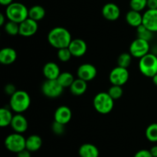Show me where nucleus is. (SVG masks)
Returning a JSON list of instances; mask_svg holds the SVG:
<instances>
[{
  "mask_svg": "<svg viewBox=\"0 0 157 157\" xmlns=\"http://www.w3.org/2000/svg\"><path fill=\"white\" fill-rule=\"evenodd\" d=\"M72 117V112L67 106H60L56 109L54 114L55 121L66 125L71 121Z\"/></svg>",
  "mask_w": 157,
  "mask_h": 157,
  "instance_id": "nucleus-15",
  "label": "nucleus"
},
{
  "mask_svg": "<svg viewBox=\"0 0 157 157\" xmlns=\"http://www.w3.org/2000/svg\"><path fill=\"white\" fill-rule=\"evenodd\" d=\"M136 29H137L136 30H137L138 38H142V39H144L148 41H150L152 39L153 36V32L147 29L144 25H140Z\"/></svg>",
  "mask_w": 157,
  "mask_h": 157,
  "instance_id": "nucleus-29",
  "label": "nucleus"
},
{
  "mask_svg": "<svg viewBox=\"0 0 157 157\" xmlns=\"http://www.w3.org/2000/svg\"><path fill=\"white\" fill-rule=\"evenodd\" d=\"M148 9H157V0H147Z\"/></svg>",
  "mask_w": 157,
  "mask_h": 157,
  "instance_id": "nucleus-36",
  "label": "nucleus"
},
{
  "mask_svg": "<svg viewBox=\"0 0 157 157\" xmlns=\"http://www.w3.org/2000/svg\"><path fill=\"white\" fill-rule=\"evenodd\" d=\"M130 74L127 68L117 66L110 71L109 80L113 85L123 86L128 81Z\"/></svg>",
  "mask_w": 157,
  "mask_h": 157,
  "instance_id": "nucleus-9",
  "label": "nucleus"
},
{
  "mask_svg": "<svg viewBox=\"0 0 157 157\" xmlns=\"http://www.w3.org/2000/svg\"><path fill=\"white\" fill-rule=\"evenodd\" d=\"M150 48V43L148 41L137 38L130 44V53L134 58H141L149 53Z\"/></svg>",
  "mask_w": 157,
  "mask_h": 157,
  "instance_id": "nucleus-8",
  "label": "nucleus"
},
{
  "mask_svg": "<svg viewBox=\"0 0 157 157\" xmlns=\"http://www.w3.org/2000/svg\"><path fill=\"white\" fill-rule=\"evenodd\" d=\"M17 53L12 48H4L0 51V62L5 65H9L15 61Z\"/></svg>",
  "mask_w": 157,
  "mask_h": 157,
  "instance_id": "nucleus-18",
  "label": "nucleus"
},
{
  "mask_svg": "<svg viewBox=\"0 0 157 157\" xmlns=\"http://www.w3.org/2000/svg\"><path fill=\"white\" fill-rule=\"evenodd\" d=\"M31 153L29 150H28L27 149H25V150H21V152L17 153V157H32L31 156Z\"/></svg>",
  "mask_w": 157,
  "mask_h": 157,
  "instance_id": "nucleus-37",
  "label": "nucleus"
},
{
  "mask_svg": "<svg viewBox=\"0 0 157 157\" xmlns=\"http://www.w3.org/2000/svg\"><path fill=\"white\" fill-rule=\"evenodd\" d=\"M146 137L152 143L157 142V124L154 123L147 127L146 130Z\"/></svg>",
  "mask_w": 157,
  "mask_h": 157,
  "instance_id": "nucleus-28",
  "label": "nucleus"
},
{
  "mask_svg": "<svg viewBox=\"0 0 157 157\" xmlns=\"http://www.w3.org/2000/svg\"><path fill=\"white\" fill-rule=\"evenodd\" d=\"M6 16L10 21L20 24L29 18V9L21 2H12L6 6Z\"/></svg>",
  "mask_w": 157,
  "mask_h": 157,
  "instance_id": "nucleus-3",
  "label": "nucleus"
},
{
  "mask_svg": "<svg viewBox=\"0 0 157 157\" xmlns=\"http://www.w3.org/2000/svg\"><path fill=\"white\" fill-rule=\"evenodd\" d=\"M132 55L130 52H124L121 54L117 58V66L128 68L132 61Z\"/></svg>",
  "mask_w": 157,
  "mask_h": 157,
  "instance_id": "nucleus-26",
  "label": "nucleus"
},
{
  "mask_svg": "<svg viewBox=\"0 0 157 157\" xmlns=\"http://www.w3.org/2000/svg\"><path fill=\"white\" fill-rule=\"evenodd\" d=\"M5 92H6V94H7L8 95H10V96H12L13 94H15V92L17 91L16 88H15V85L12 84H6V86H5Z\"/></svg>",
  "mask_w": 157,
  "mask_h": 157,
  "instance_id": "nucleus-34",
  "label": "nucleus"
},
{
  "mask_svg": "<svg viewBox=\"0 0 157 157\" xmlns=\"http://www.w3.org/2000/svg\"><path fill=\"white\" fill-rule=\"evenodd\" d=\"M133 157H153L152 156L150 150H140L135 153Z\"/></svg>",
  "mask_w": 157,
  "mask_h": 157,
  "instance_id": "nucleus-35",
  "label": "nucleus"
},
{
  "mask_svg": "<svg viewBox=\"0 0 157 157\" xmlns=\"http://www.w3.org/2000/svg\"><path fill=\"white\" fill-rule=\"evenodd\" d=\"M42 146V139L38 135H31L26 138V149L30 152H36Z\"/></svg>",
  "mask_w": 157,
  "mask_h": 157,
  "instance_id": "nucleus-22",
  "label": "nucleus"
},
{
  "mask_svg": "<svg viewBox=\"0 0 157 157\" xmlns=\"http://www.w3.org/2000/svg\"><path fill=\"white\" fill-rule=\"evenodd\" d=\"M38 29V21L28 18L19 24V35L23 37H31L36 33Z\"/></svg>",
  "mask_w": 157,
  "mask_h": 157,
  "instance_id": "nucleus-11",
  "label": "nucleus"
},
{
  "mask_svg": "<svg viewBox=\"0 0 157 157\" xmlns=\"http://www.w3.org/2000/svg\"><path fill=\"white\" fill-rule=\"evenodd\" d=\"M42 72L46 79L48 80L58 79V76L61 74L60 67H58L56 63L52 62V61L48 62L44 64L43 67Z\"/></svg>",
  "mask_w": 157,
  "mask_h": 157,
  "instance_id": "nucleus-17",
  "label": "nucleus"
},
{
  "mask_svg": "<svg viewBox=\"0 0 157 157\" xmlns=\"http://www.w3.org/2000/svg\"><path fill=\"white\" fill-rule=\"evenodd\" d=\"M14 115L9 109L2 108L0 109V126L2 127H6L11 125Z\"/></svg>",
  "mask_w": 157,
  "mask_h": 157,
  "instance_id": "nucleus-24",
  "label": "nucleus"
},
{
  "mask_svg": "<svg viewBox=\"0 0 157 157\" xmlns=\"http://www.w3.org/2000/svg\"><path fill=\"white\" fill-rule=\"evenodd\" d=\"M70 88L71 93L75 96H81L84 94L87 89V81L81 79V78H77L74 81L72 84L71 85Z\"/></svg>",
  "mask_w": 157,
  "mask_h": 157,
  "instance_id": "nucleus-20",
  "label": "nucleus"
},
{
  "mask_svg": "<svg viewBox=\"0 0 157 157\" xmlns=\"http://www.w3.org/2000/svg\"><path fill=\"white\" fill-rule=\"evenodd\" d=\"M130 6L132 10L141 12L147 7V0H130Z\"/></svg>",
  "mask_w": 157,
  "mask_h": 157,
  "instance_id": "nucleus-31",
  "label": "nucleus"
},
{
  "mask_svg": "<svg viewBox=\"0 0 157 157\" xmlns=\"http://www.w3.org/2000/svg\"><path fill=\"white\" fill-rule=\"evenodd\" d=\"M64 91V87L60 84L58 80H48L41 85V92L45 97L48 98H57L61 96Z\"/></svg>",
  "mask_w": 157,
  "mask_h": 157,
  "instance_id": "nucleus-7",
  "label": "nucleus"
},
{
  "mask_svg": "<svg viewBox=\"0 0 157 157\" xmlns=\"http://www.w3.org/2000/svg\"><path fill=\"white\" fill-rule=\"evenodd\" d=\"M107 93L113 100H118L124 94V90L122 88V86L112 84L111 87L108 89Z\"/></svg>",
  "mask_w": 157,
  "mask_h": 157,
  "instance_id": "nucleus-30",
  "label": "nucleus"
},
{
  "mask_svg": "<svg viewBox=\"0 0 157 157\" xmlns=\"http://www.w3.org/2000/svg\"><path fill=\"white\" fill-rule=\"evenodd\" d=\"M80 157H99L100 152L98 147L92 144H84L78 150Z\"/></svg>",
  "mask_w": 157,
  "mask_h": 157,
  "instance_id": "nucleus-19",
  "label": "nucleus"
},
{
  "mask_svg": "<svg viewBox=\"0 0 157 157\" xmlns=\"http://www.w3.org/2000/svg\"><path fill=\"white\" fill-rule=\"evenodd\" d=\"M150 151L153 157H157V145L153 146V147H151Z\"/></svg>",
  "mask_w": 157,
  "mask_h": 157,
  "instance_id": "nucleus-38",
  "label": "nucleus"
},
{
  "mask_svg": "<svg viewBox=\"0 0 157 157\" xmlns=\"http://www.w3.org/2000/svg\"><path fill=\"white\" fill-rule=\"evenodd\" d=\"M68 48L72 56L79 58V57L85 55L87 50V45L83 39L75 38V39L71 40L68 46Z\"/></svg>",
  "mask_w": 157,
  "mask_h": 157,
  "instance_id": "nucleus-13",
  "label": "nucleus"
},
{
  "mask_svg": "<svg viewBox=\"0 0 157 157\" xmlns=\"http://www.w3.org/2000/svg\"><path fill=\"white\" fill-rule=\"evenodd\" d=\"M143 25L153 33L157 32V9H147L143 14Z\"/></svg>",
  "mask_w": 157,
  "mask_h": 157,
  "instance_id": "nucleus-12",
  "label": "nucleus"
},
{
  "mask_svg": "<svg viewBox=\"0 0 157 157\" xmlns=\"http://www.w3.org/2000/svg\"><path fill=\"white\" fill-rule=\"evenodd\" d=\"M126 21L127 24L132 27L137 28L143 24V15L140 12L135 10H130L126 15Z\"/></svg>",
  "mask_w": 157,
  "mask_h": 157,
  "instance_id": "nucleus-21",
  "label": "nucleus"
},
{
  "mask_svg": "<svg viewBox=\"0 0 157 157\" xmlns=\"http://www.w3.org/2000/svg\"><path fill=\"white\" fill-rule=\"evenodd\" d=\"M6 17L2 13L0 14V25H4L6 24Z\"/></svg>",
  "mask_w": 157,
  "mask_h": 157,
  "instance_id": "nucleus-40",
  "label": "nucleus"
},
{
  "mask_svg": "<svg viewBox=\"0 0 157 157\" xmlns=\"http://www.w3.org/2000/svg\"><path fill=\"white\" fill-rule=\"evenodd\" d=\"M71 40V33L65 28L55 27L48 34V41L58 50L68 47Z\"/></svg>",
  "mask_w": 157,
  "mask_h": 157,
  "instance_id": "nucleus-1",
  "label": "nucleus"
},
{
  "mask_svg": "<svg viewBox=\"0 0 157 157\" xmlns=\"http://www.w3.org/2000/svg\"><path fill=\"white\" fill-rule=\"evenodd\" d=\"M10 126L15 133H23L27 130L29 124L27 119L21 113H17L14 115Z\"/></svg>",
  "mask_w": 157,
  "mask_h": 157,
  "instance_id": "nucleus-16",
  "label": "nucleus"
},
{
  "mask_svg": "<svg viewBox=\"0 0 157 157\" xmlns=\"http://www.w3.org/2000/svg\"><path fill=\"white\" fill-rule=\"evenodd\" d=\"M45 16V9L43 6L35 5L29 9V18L38 21Z\"/></svg>",
  "mask_w": 157,
  "mask_h": 157,
  "instance_id": "nucleus-23",
  "label": "nucleus"
},
{
  "mask_svg": "<svg viewBox=\"0 0 157 157\" xmlns=\"http://www.w3.org/2000/svg\"><path fill=\"white\" fill-rule=\"evenodd\" d=\"M114 100L106 92H101L95 95L93 105L95 110L101 114H107L112 111L114 106Z\"/></svg>",
  "mask_w": 157,
  "mask_h": 157,
  "instance_id": "nucleus-4",
  "label": "nucleus"
},
{
  "mask_svg": "<svg viewBox=\"0 0 157 157\" xmlns=\"http://www.w3.org/2000/svg\"><path fill=\"white\" fill-rule=\"evenodd\" d=\"M72 55L69 50L68 47L64 48L58 49V58L61 62H67L71 58Z\"/></svg>",
  "mask_w": 157,
  "mask_h": 157,
  "instance_id": "nucleus-32",
  "label": "nucleus"
},
{
  "mask_svg": "<svg viewBox=\"0 0 157 157\" xmlns=\"http://www.w3.org/2000/svg\"><path fill=\"white\" fill-rule=\"evenodd\" d=\"M12 2H13V0H0V4L4 6H8Z\"/></svg>",
  "mask_w": 157,
  "mask_h": 157,
  "instance_id": "nucleus-39",
  "label": "nucleus"
},
{
  "mask_svg": "<svg viewBox=\"0 0 157 157\" xmlns=\"http://www.w3.org/2000/svg\"><path fill=\"white\" fill-rule=\"evenodd\" d=\"M4 29L5 32L9 35L15 36L18 34L19 35V24L13 21L9 20L7 22H6L4 25Z\"/></svg>",
  "mask_w": 157,
  "mask_h": 157,
  "instance_id": "nucleus-27",
  "label": "nucleus"
},
{
  "mask_svg": "<svg viewBox=\"0 0 157 157\" xmlns=\"http://www.w3.org/2000/svg\"><path fill=\"white\" fill-rule=\"evenodd\" d=\"M10 97L9 105L11 109L15 113H23L30 107L31 98L29 94L25 90H17Z\"/></svg>",
  "mask_w": 157,
  "mask_h": 157,
  "instance_id": "nucleus-2",
  "label": "nucleus"
},
{
  "mask_svg": "<svg viewBox=\"0 0 157 157\" xmlns=\"http://www.w3.org/2000/svg\"><path fill=\"white\" fill-rule=\"evenodd\" d=\"M152 78H153V84H154L156 86H157V74L156 75H154V76H153Z\"/></svg>",
  "mask_w": 157,
  "mask_h": 157,
  "instance_id": "nucleus-41",
  "label": "nucleus"
},
{
  "mask_svg": "<svg viewBox=\"0 0 157 157\" xmlns=\"http://www.w3.org/2000/svg\"><path fill=\"white\" fill-rule=\"evenodd\" d=\"M139 69L144 76L153 78L157 74L156 55L148 53L143 58H140Z\"/></svg>",
  "mask_w": 157,
  "mask_h": 157,
  "instance_id": "nucleus-5",
  "label": "nucleus"
},
{
  "mask_svg": "<svg viewBox=\"0 0 157 157\" xmlns=\"http://www.w3.org/2000/svg\"><path fill=\"white\" fill-rule=\"evenodd\" d=\"M5 147L9 151L18 153L26 149V139L21 133H14L9 134L5 139Z\"/></svg>",
  "mask_w": 157,
  "mask_h": 157,
  "instance_id": "nucleus-6",
  "label": "nucleus"
},
{
  "mask_svg": "<svg viewBox=\"0 0 157 157\" xmlns=\"http://www.w3.org/2000/svg\"><path fill=\"white\" fill-rule=\"evenodd\" d=\"M98 74V71L94 65L89 63H85L79 66L77 71L78 78L85 81H90L94 79Z\"/></svg>",
  "mask_w": 157,
  "mask_h": 157,
  "instance_id": "nucleus-10",
  "label": "nucleus"
},
{
  "mask_svg": "<svg viewBox=\"0 0 157 157\" xmlns=\"http://www.w3.org/2000/svg\"><path fill=\"white\" fill-rule=\"evenodd\" d=\"M57 80L60 83V84L64 88H65V87H70L75 79L74 78V75L71 73L67 71H64L61 72V74H60Z\"/></svg>",
  "mask_w": 157,
  "mask_h": 157,
  "instance_id": "nucleus-25",
  "label": "nucleus"
},
{
  "mask_svg": "<svg viewBox=\"0 0 157 157\" xmlns=\"http://www.w3.org/2000/svg\"><path fill=\"white\" fill-rule=\"evenodd\" d=\"M64 124H61L59 122H57V121H54L53 124L52 125V130L55 134L58 135V136H61L65 131V127H64Z\"/></svg>",
  "mask_w": 157,
  "mask_h": 157,
  "instance_id": "nucleus-33",
  "label": "nucleus"
},
{
  "mask_svg": "<svg viewBox=\"0 0 157 157\" xmlns=\"http://www.w3.org/2000/svg\"><path fill=\"white\" fill-rule=\"evenodd\" d=\"M101 12L104 18L109 21L117 20L121 15V9L119 6L113 2H109L104 5Z\"/></svg>",
  "mask_w": 157,
  "mask_h": 157,
  "instance_id": "nucleus-14",
  "label": "nucleus"
}]
</instances>
